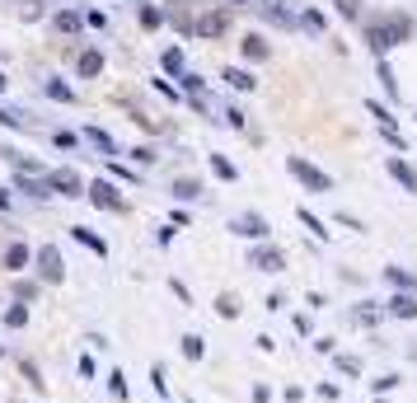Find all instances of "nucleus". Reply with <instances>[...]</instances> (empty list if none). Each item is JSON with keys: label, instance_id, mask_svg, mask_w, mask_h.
<instances>
[{"label": "nucleus", "instance_id": "nucleus-1", "mask_svg": "<svg viewBox=\"0 0 417 403\" xmlns=\"http://www.w3.org/2000/svg\"><path fill=\"white\" fill-rule=\"evenodd\" d=\"M366 43H371V52H375V56H384L389 47L408 43V19H403V14H389V19H371V23H366Z\"/></svg>", "mask_w": 417, "mask_h": 403}, {"label": "nucleus", "instance_id": "nucleus-2", "mask_svg": "<svg viewBox=\"0 0 417 403\" xmlns=\"http://www.w3.org/2000/svg\"><path fill=\"white\" fill-rule=\"evenodd\" d=\"M291 174H295V179H300L310 192H328V188H333V179H328L324 169H315L310 159H300V155H291Z\"/></svg>", "mask_w": 417, "mask_h": 403}, {"label": "nucleus", "instance_id": "nucleus-3", "mask_svg": "<svg viewBox=\"0 0 417 403\" xmlns=\"http://www.w3.org/2000/svg\"><path fill=\"white\" fill-rule=\"evenodd\" d=\"M38 277H43V281H61V277H66V263H61L57 244H43V248H38Z\"/></svg>", "mask_w": 417, "mask_h": 403}, {"label": "nucleus", "instance_id": "nucleus-4", "mask_svg": "<svg viewBox=\"0 0 417 403\" xmlns=\"http://www.w3.org/2000/svg\"><path fill=\"white\" fill-rule=\"evenodd\" d=\"M192 28H197V38H221V33L230 28V14H226V10H206L202 19L192 23Z\"/></svg>", "mask_w": 417, "mask_h": 403}, {"label": "nucleus", "instance_id": "nucleus-5", "mask_svg": "<svg viewBox=\"0 0 417 403\" xmlns=\"http://www.w3.org/2000/svg\"><path fill=\"white\" fill-rule=\"evenodd\" d=\"M47 183H52V192H70V197H75V192L85 188L75 169H52V174H47Z\"/></svg>", "mask_w": 417, "mask_h": 403}, {"label": "nucleus", "instance_id": "nucleus-6", "mask_svg": "<svg viewBox=\"0 0 417 403\" xmlns=\"http://www.w3.org/2000/svg\"><path fill=\"white\" fill-rule=\"evenodd\" d=\"M90 202L103 206V211H122V197H117V188H108V183H90Z\"/></svg>", "mask_w": 417, "mask_h": 403}, {"label": "nucleus", "instance_id": "nucleus-7", "mask_svg": "<svg viewBox=\"0 0 417 403\" xmlns=\"http://www.w3.org/2000/svg\"><path fill=\"white\" fill-rule=\"evenodd\" d=\"M235 230H239V235H248V239H263V235H268V221H263V216H239Z\"/></svg>", "mask_w": 417, "mask_h": 403}, {"label": "nucleus", "instance_id": "nucleus-8", "mask_svg": "<svg viewBox=\"0 0 417 403\" xmlns=\"http://www.w3.org/2000/svg\"><path fill=\"white\" fill-rule=\"evenodd\" d=\"M253 268H263V272H282V268H286V258L277 253V248H258V253H253Z\"/></svg>", "mask_w": 417, "mask_h": 403}, {"label": "nucleus", "instance_id": "nucleus-9", "mask_svg": "<svg viewBox=\"0 0 417 403\" xmlns=\"http://www.w3.org/2000/svg\"><path fill=\"white\" fill-rule=\"evenodd\" d=\"M389 174H394V179H398V183H403V188H408V192H417V169H408V164H403V159H389Z\"/></svg>", "mask_w": 417, "mask_h": 403}, {"label": "nucleus", "instance_id": "nucleus-10", "mask_svg": "<svg viewBox=\"0 0 417 403\" xmlns=\"http://www.w3.org/2000/svg\"><path fill=\"white\" fill-rule=\"evenodd\" d=\"M263 56H268V43H263L258 33H248L244 38V61H263Z\"/></svg>", "mask_w": 417, "mask_h": 403}, {"label": "nucleus", "instance_id": "nucleus-11", "mask_svg": "<svg viewBox=\"0 0 417 403\" xmlns=\"http://www.w3.org/2000/svg\"><path fill=\"white\" fill-rule=\"evenodd\" d=\"M99 70H103V56L99 52H80V75L90 80V75H99Z\"/></svg>", "mask_w": 417, "mask_h": 403}, {"label": "nucleus", "instance_id": "nucleus-12", "mask_svg": "<svg viewBox=\"0 0 417 403\" xmlns=\"http://www.w3.org/2000/svg\"><path fill=\"white\" fill-rule=\"evenodd\" d=\"M19 188H23V192H33V197H52V183H47V179H28V174H23Z\"/></svg>", "mask_w": 417, "mask_h": 403}, {"label": "nucleus", "instance_id": "nucleus-13", "mask_svg": "<svg viewBox=\"0 0 417 403\" xmlns=\"http://www.w3.org/2000/svg\"><path fill=\"white\" fill-rule=\"evenodd\" d=\"M389 314H398V319H413V314H417L413 295H394V300H389Z\"/></svg>", "mask_w": 417, "mask_h": 403}, {"label": "nucleus", "instance_id": "nucleus-14", "mask_svg": "<svg viewBox=\"0 0 417 403\" xmlns=\"http://www.w3.org/2000/svg\"><path fill=\"white\" fill-rule=\"evenodd\" d=\"M70 235H75V239H80V244H90V248H94V253H108V244H103V239H99V235H90V230H85V225H75V230H70Z\"/></svg>", "mask_w": 417, "mask_h": 403}, {"label": "nucleus", "instance_id": "nucleus-15", "mask_svg": "<svg viewBox=\"0 0 417 403\" xmlns=\"http://www.w3.org/2000/svg\"><path fill=\"white\" fill-rule=\"evenodd\" d=\"M23 263H28V248H23V244L5 248V268H23Z\"/></svg>", "mask_w": 417, "mask_h": 403}, {"label": "nucleus", "instance_id": "nucleus-16", "mask_svg": "<svg viewBox=\"0 0 417 403\" xmlns=\"http://www.w3.org/2000/svg\"><path fill=\"white\" fill-rule=\"evenodd\" d=\"M90 141H94V146L103 150V155H113V136L103 132V127H90Z\"/></svg>", "mask_w": 417, "mask_h": 403}, {"label": "nucleus", "instance_id": "nucleus-17", "mask_svg": "<svg viewBox=\"0 0 417 403\" xmlns=\"http://www.w3.org/2000/svg\"><path fill=\"white\" fill-rule=\"evenodd\" d=\"M47 94H52L57 103H70V99H75V94H70V85H61V80H47Z\"/></svg>", "mask_w": 417, "mask_h": 403}, {"label": "nucleus", "instance_id": "nucleus-18", "mask_svg": "<svg viewBox=\"0 0 417 403\" xmlns=\"http://www.w3.org/2000/svg\"><path fill=\"white\" fill-rule=\"evenodd\" d=\"M226 80L235 90H253V75H248V70H226Z\"/></svg>", "mask_w": 417, "mask_h": 403}, {"label": "nucleus", "instance_id": "nucleus-19", "mask_svg": "<svg viewBox=\"0 0 417 403\" xmlns=\"http://www.w3.org/2000/svg\"><path fill=\"white\" fill-rule=\"evenodd\" d=\"M159 23H164V14L150 10V5H141V28H159Z\"/></svg>", "mask_w": 417, "mask_h": 403}, {"label": "nucleus", "instance_id": "nucleus-20", "mask_svg": "<svg viewBox=\"0 0 417 403\" xmlns=\"http://www.w3.org/2000/svg\"><path fill=\"white\" fill-rule=\"evenodd\" d=\"M164 70H169V75H179V70H183V52H179V47L164 52Z\"/></svg>", "mask_w": 417, "mask_h": 403}, {"label": "nucleus", "instance_id": "nucleus-21", "mask_svg": "<svg viewBox=\"0 0 417 403\" xmlns=\"http://www.w3.org/2000/svg\"><path fill=\"white\" fill-rule=\"evenodd\" d=\"M5 324H10V328H23V324H28V310H23V305H14V310L5 314Z\"/></svg>", "mask_w": 417, "mask_h": 403}, {"label": "nucleus", "instance_id": "nucleus-22", "mask_svg": "<svg viewBox=\"0 0 417 403\" xmlns=\"http://www.w3.org/2000/svg\"><path fill=\"white\" fill-rule=\"evenodd\" d=\"M57 28H61V33H75V28H80V19H75L70 10H61V14H57Z\"/></svg>", "mask_w": 417, "mask_h": 403}, {"label": "nucleus", "instance_id": "nucleus-23", "mask_svg": "<svg viewBox=\"0 0 417 403\" xmlns=\"http://www.w3.org/2000/svg\"><path fill=\"white\" fill-rule=\"evenodd\" d=\"M174 192H179L183 202H188V197H197V192H202V188H197V183H192V179H179V183H174Z\"/></svg>", "mask_w": 417, "mask_h": 403}, {"label": "nucleus", "instance_id": "nucleus-24", "mask_svg": "<svg viewBox=\"0 0 417 403\" xmlns=\"http://www.w3.org/2000/svg\"><path fill=\"white\" fill-rule=\"evenodd\" d=\"M211 169L221 174V179H235V164H230V159H221V155H211Z\"/></svg>", "mask_w": 417, "mask_h": 403}, {"label": "nucleus", "instance_id": "nucleus-25", "mask_svg": "<svg viewBox=\"0 0 417 403\" xmlns=\"http://www.w3.org/2000/svg\"><path fill=\"white\" fill-rule=\"evenodd\" d=\"M0 122H5V127H23V112H14V108H0Z\"/></svg>", "mask_w": 417, "mask_h": 403}, {"label": "nucleus", "instance_id": "nucleus-26", "mask_svg": "<svg viewBox=\"0 0 417 403\" xmlns=\"http://www.w3.org/2000/svg\"><path fill=\"white\" fill-rule=\"evenodd\" d=\"M389 281H394V286H408V291H413V277H408L403 268H389Z\"/></svg>", "mask_w": 417, "mask_h": 403}, {"label": "nucleus", "instance_id": "nucleus-27", "mask_svg": "<svg viewBox=\"0 0 417 403\" xmlns=\"http://www.w3.org/2000/svg\"><path fill=\"white\" fill-rule=\"evenodd\" d=\"M183 352H188V357L197 361V357H202V337H183Z\"/></svg>", "mask_w": 417, "mask_h": 403}, {"label": "nucleus", "instance_id": "nucleus-28", "mask_svg": "<svg viewBox=\"0 0 417 403\" xmlns=\"http://www.w3.org/2000/svg\"><path fill=\"white\" fill-rule=\"evenodd\" d=\"M300 221H305V225H310V230H315V235H328L324 225H319V216H310V211H300Z\"/></svg>", "mask_w": 417, "mask_h": 403}, {"label": "nucleus", "instance_id": "nucleus-29", "mask_svg": "<svg viewBox=\"0 0 417 403\" xmlns=\"http://www.w3.org/2000/svg\"><path fill=\"white\" fill-rule=\"evenodd\" d=\"M0 90H5V75H0Z\"/></svg>", "mask_w": 417, "mask_h": 403}]
</instances>
